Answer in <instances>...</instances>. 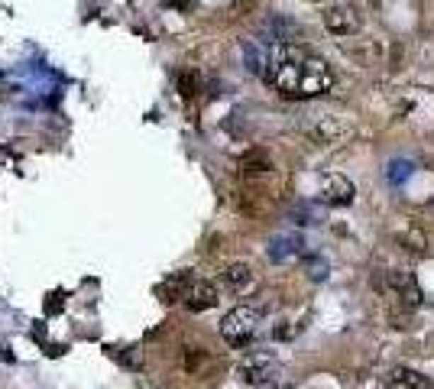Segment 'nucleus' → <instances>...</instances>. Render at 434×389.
Returning a JSON list of instances; mask_svg holds the SVG:
<instances>
[{
    "label": "nucleus",
    "instance_id": "obj_7",
    "mask_svg": "<svg viewBox=\"0 0 434 389\" xmlns=\"http://www.w3.org/2000/svg\"><path fill=\"white\" fill-rule=\"evenodd\" d=\"M353 182L350 179H343V176H328V182H324V201L334 208H343V205H350L353 201Z\"/></svg>",
    "mask_w": 434,
    "mask_h": 389
},
{
    "label": "nucleus",
    "instance_id": "obj_4",
    "mask_svg": "<svg viewBox=\"0 0 434 389\" xmlns=\"http://www.w3.org/2000/svg\"><path fill=\"white\" fill-rule=\"evenodd\" d=\"M324 26H328V33H334V36H353V33L363 26V16L357 13V7L341 4V7H331L328 13H324Z\"/></svg>",
    "mask_w": 434,
    "mask_h": 389
},
{
    "label": "nucleus",
    "instance_id": "obj_18",
    "mask_svg": "<svg viewBox=\"0 0 434 389\" xmlns=\"http://www.w3.org/2000/svg\"><path fill=\"white\" fill-rule=\"evenodd\" d=\"M178 84H182V94H185V98H191V94H195V75H188V72H185V75L178 78Z\"/></svg>",
    "mask_w": 434,
    "mask_h": 389
},
{
    "label": "nucleus",
    "instance_id": "obj_8",
    "mask_svg": "<svg viewBox=\"0 0 434 389\" xmlns=\"http://www.w3.org/2000/svg\"><path fill=\"white\" fill-rule=\"evenodd\" d=\"M386 389H431V380L418 370H409V366H399L392 370L386 380Z\"/></svg>",
    "mask_w": 434,
    "mask_h": 389
},
{
    "label": "nucleus",
    "instance_id": "obj_5",
    "mask_svg": "<svg viewBox=\"0 0 434 389\" xmlns=\"http://www.w3.org/2000/svg\"><path fill=\"white\" fill-rule=\"evenodd\" d=\"M240 380L250 383V386H259V383H266L269 376L275 373V360L266 357V354H253V357H246L244 363H240Z\"/></svg>",
    "mask_w": 434,
    "mask_h": 389
},
{
    "label": "nucleus",
    "instance_id": "obj_1",
    "mask_svg": "<svg viewBox=\"0 0 434 389\" xmlns=\"http://www.w3.org/2000/svg\"><path fill=\"white\" fill-rule=\"evenodd\" d=\"M263 78L282 98H295V101L318 98V94L334 88V72H331L328 62L292 46V43H275L269 49Z\"/></svg>",
    "mask_w": 434,
    "mask_h": 389
},
{
    "label": "nucleus",
    "instance_id": "obj_12",
    "mask_svg": "<svg viewBox=\"0 0 434 389\" xmlns=\"http://www.w3.org/2000/svg\"><path fill=\"white\" fill-rule=\"evenodd\" d=\"M411 172H415V162H411V159H392V162L386 166V179H389L392 185H402L405 179L411 176Z\"/></svg>",
    "mask_w": 434,
    "mask_h": 389
},
{
    "label": "nucleus",
    "instance_id": "obj_2",
    "mask_svg": "<svg viewBox=\"0 0 434 389\" xmlns=\"http://www.w3.org/2000/svg\"><path fill=\"white\" fill-rule=\"evenodd\" d=\"M256 331H259V312L256 308H246V305L227 312L221 321V337L230 347H246V344H253Z\"/></svg>",
    "mask_w": 434,
    "mask_h": 389
},
{
    "label": "nucleus",
    "instance_id": "obj_11",
    "mask_svg": "<svg viewBox=\"0 0 434 389\" xmlns=\"http://www.w3.org/2000/svg\"><path fill=\"white\" fill-rule=\"evenodd\" d=\"M224 283H227L230 289L244 292L246 286L253 283V273H250V266H246V263H230V266L224 269Z\"/></svg>",
    "mask_w": 434,
    "mask_h": 389
},
{
    "label": "nucleus",
    "instance_id": "obj_16",
    "mask_svg": "<svg viewBox=\"0 0 434 389\" xmlns=\"http://www.w3.org/2000/svg\"><path fill=\"white\" fill-rule=\"evenodd\" d=\"M292 221L295 224H318V211L308 205H298L295 211H292Z\"/></svg>",
    "mask_w": 434,
    "mask_h": 389
},
{
    "label": "nucleus",
    "instance_id": "obj_13",
    "mask_svg": "<svg viewBox=\"0 0 434 389\" xmlns=\"http://www.w3.org/2000/svg\"><path fill=\"white\" fill-rule=\"evenodd\" d=\"M399 244L409 247V253L421 256V253H425V234H421V230H405V234H399Z\"/></svg>",
    "mask_w": 434,
    "mask_h": 389
},
{
    "label": "nucleus",
    "instance_id": "obj_15",
    "mask_svg": "<svg viewBox=\"0 0 434 389\" xmlns=\"http://www.w3.org/2000/svg\"><path fill=\"white\" fill-rule=\"evenodd\" d=\"M269 169H273V162H269L263 153H250L244 159V172H269Z\"/></svg>",
    "mask_w": 434,
    "mask_h": 389
},
{
    "label": "nucleus",
    "instance_id": "obj_3",
    "mask_svg": "<svg viewBox=\"0 0 434 389\" xmlns=\"http://www.w3.org/2000/svg\"><path fill=\"white\" fill-rule=\"evenodd\" d=\"M373 286L379 292H389V295H396L402 305L415 308L421 302V289L415 283V276L411 273H402V269H389V273H376L373 276Z\"/></svg>",
    "mask_w": 434,
    "mask_h": 389
},
{
    "label": "nucleus",
    "instance_id": "obj_17",
    "mask_svg": "<svg viewBox=\"0 0 434 389\" xmlns=\"http://www.w3.org/2000/svg\"><path fill=\"white\" fill-rule=\"evenodd\" d=\"M201 363H205V354H201V347H191V351L185 354V366H188V370H198Z\"/></svg>",
    "mask_w": 434,
    "mask_h": 389
},
{
    "label": "nucleus",
    "instance_id": "obj_10",
    "mask_svg": "<svg viewBox=\"0 0 434 389\" xmlns=\"http://www.w3.org/2000/svg\"><path fill=\"white\" fill-rule=\"evenodd\" d=\"M185 305H188V312H207V308H214L217 305L214 283H195L188 289V295H185Z\"/></svg>",
    "mask_w": 434,
    "mask_h": 389
},
{
    "label": "nucleus",
    "instance_id": "obj_19",
    "mask_svg": "<svg viewBox=\"0 0 434 389\" xmlns=\"http://www.w3.org/2000/svg\"><path fill=\"white\" fill-rule=\"evenodd\" d=\"M312 4H318V0H312Z\"/></svg>",
    "mask_w": 434,
    "mask_h": 389
},
{
    "label": "nucleus",
    "instance_id": "obj_14",
    "mask_svg": "<svg viewBox=\"0 0 434 389\" xmlns=\"http://www.w3.org/2000/svg\"><path fill=\"white\" fill-rule=\"evenodd\" d=\"M305 273H308V279L321 283V279L328 276V259L324 256H305Z\"/></svg>",
    "mask_w": 434,
    "mask_h": 389
},
{
    "label": "nucleus",
    "instance_id": "obj_6",
    "mask_svg": "<svg viewBox=\"0 0 434 389\" xmlns=\"http://www.w3.org/2000/svg\"><path fill=\"white\" fill-rule=\"evenodd\" d=\"M302 247H305V240L298 234H279L269 240V259L273 263H289V259H295L302 253Z\"/></svg>",
    "mask_w": 434,
    "mask_h": 389
},
{
    "label": "nucleus",
    "instance_id": "obj_9",
    "mask_svg": "<svg viewBox=\"0 0 434 389\" xmlns=\"http://www.w3.org/2000/svg\"><path fill=\"white\" fill-rule=\"evenodd\" d=\"M191 286H195L191 273H188V269H178V273H172L166 283L159 286V295H162V302H178V298L188 295Z\"/></svg>",
    "mask_w": 434,
    "mask_h": 389
}]
</instances>
